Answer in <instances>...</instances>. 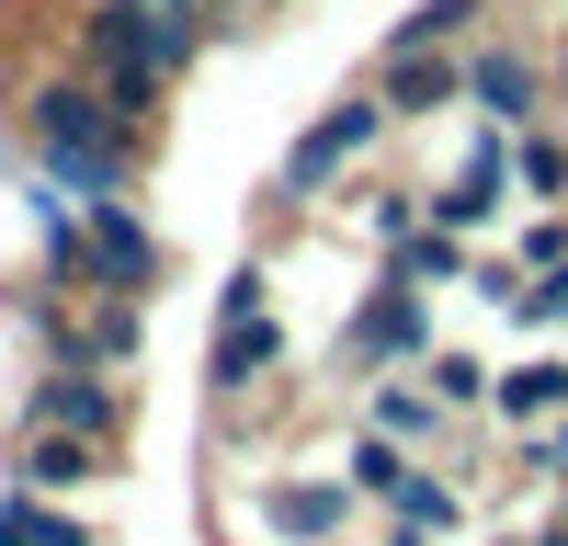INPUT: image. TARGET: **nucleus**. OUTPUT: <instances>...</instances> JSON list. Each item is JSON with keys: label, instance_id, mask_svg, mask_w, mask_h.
Listing matches in <instances>:
<instances>
[{"label": "nucleus", "instance_id": "f257e3e1", "mask_svg": "<svg viewBox=\"0 0 568 546\" xmlns=\"http://www.w3.org/2000/svg\"><path fill=\"white\" fill-rule=\"evenodd\" d=\"M12 125H23V171L58 182L69 205H91V194H136V171H149V149H160V136L125 125L80 69H34L23 103H12Z\"/></svg>", "mask_w": 568, "mask_h": 546}, {"label": "nucleus", "instance_id": "f03ea898", "mask_svg": "<svg viewBox=\"0 0 568 546\" xmlns=\"http://www.w3.org/2000/svg\"><path fill=\"white\" fill-rule=\"evenodd\" d=\"M205 46H216V23H194V12H160V0H80V23H69V69L103 91L125 125L160 136L171 80L194 69Z\"/></svg>", "mask_w": 568, "mask_h": 546}, {"label": "nucleus", "instance_id": "7ed1b4c3", "mask_svg": "<svg viewBox=\"0 0 568 546\" xmlns=\"http://www.w3.org/2000/svg\"><path fill=\"white\" fill-rule=\"evenodd\" d=\"M387 136H398V114L375 103V80L342 91V103H329V114L296 136V149L273 160V216H318V205H342V182H353L375 149H387Z\"/></svg>", "mask_w": 568, "mask_h": 546}, {"label": "nucleus", "instance_id": "20e7f679", "mask_svg": "<svg viewBox=\"0 0 568 546\" xmlns=\"http://www.w3.org/2000/svg\"><path fill=\"white\" fill-rule=\"evenodd\" d=\"M557 114V69H546V46L524 23H489L478 46H466V125H489V136H524Z\"/></svg>", "mask_w": 568, "mask_h": 546}, {"label": "nucleus", "instance_id": "39448f33", "mask_svg": "<svg viewBox=\"0 0 568 546\" xmlns=\"http://www.w3.org/2000/svg\"><path fill=\"white\" fill-rule=\"evenodd\" d=\"M420 353H433V285H409V273L375 262L364 296H353V318H342V376L353 387L364 376H409Z\"/></svg>", "mask_w": 568, "mask_h": 546}, {"label": "nucleus", "instance_id": "423d86ee", "mask_svg": "<svg viewBox=\"0 0 568 546\" xmlns=\"http://www.w3.org/2000/svg\"><path fill=\"white\" fill-rule=\"evenodd\" d=\"M136 422V376H91V364H45L12 398V433H80V444H125Z\"/></svg>", "mask_w": 568, "mask_h": 546}, {"label": "nucleus", "instance_id": "0eeeda50", "mask_svg": "<svg viewBox=\"0 0 568 546\" xmlns=\"http://www.w3.org/2000/svg\"><path fill=\"white\" fill-rule=\"evenodd\" d=\"M45 364H91V376H136V353H149V296H69L58 318L34 331Z\"/></svg>", "mask_w": 568, "mask_h": 546}, {"label": "nucleus", "instance_id": "6e6552de", "mask_svg": "<svg viewBox=\"0 0 568 546\" xmlns=\"http://www.w3.org/2000/svg\"><path fill=\"white\" fill-rule=\"evenodd\" d=\"M80 262H91L103 296H160V273H171V251H160V228H149L136 194H91L80 205Z\"/></svg>", "mask_w": 568, "mask_h": 546}, {"label": "nucleus", "instance_id": "1a4fd4ad", "mask_svg": "<svg viewBox=\"0 0 568 546\" xmlns=\"http://www.w3.org/2000/svg\"><path fill=\"white\" fill-rule=\"evenodd\" d=\"M420 216H433V228H455V240H489V228L511 216V136H466V160L455 171H433V182H420Z\"/></svg>", "mask_w": 568, "mask_h": 546}, {"label": "nucleus", "instance_id": "9d476101", "mask_svg": "<svg viewBox=\"0 0 568 546\" xmlns=\"http://www.w3.org/2000/svg\"><path fill=\"white\" fill-rule=\"evenodd\" d=\"M273 376H284V318L273 307H227L216 342H205V398L216 410H262Z\"/></svg>", "mask_w": 568, "mask_h": 546}, {"label": "nucleus", "instance_id": "9b49d317", "mask_svg": "<svg viewBox=\"0 0 568 546\" xmlns=\"http://www.w3.org/2000/svg\"><path fill=\"white\" fill-rule=\"evenodd\" d=\"M466 513H478V501H466V478L444 467V455H409V467H398V489L375 501L387 546H444V535H466Z\"/></svg>", "mask_w": 568, "mask_h": 546}, {"label": "nucleus", "instance_id": "f8f14e48", "mask_svg": "<svg viewBox=\"0 0 568 546\" xmlns=\"http://www.w3.org/2000/svg\"><path fill=\"white\" fill-rule=\"evenodd\" d=\"M364 513L353 501V478H307V467H262V535L273 546H329Z\"/></svg>", "mask_w": 568, "mask_h": 546}, {"label": "nucleus", "instance_id": "ddd939ff", "mask_svg": "<svg viewBox=\"0 0 568 546\" xmlns=\"http://www.w3.org/2000/svg\"><path fill=\"white\" fill-rule=\"evenodd\" d=\"M375 103H387L398 125L466 103V46H375Z\"/></svg>", "mask_w": 568, "mask_h": 546}, {"label": "nucleus", "instance_id": "4468645a", "mask_svg": "<svg viewBox=\"0 0 568 546\" xmlns=\"http://www.w3.org/2000/svg\"><path fill=\"white\" fill-rule=\"evenodd\" d=\"M364 422L387 433V444H409V455H455L466 433H478V422H455L420 376H364Z\"/></svg>", "mask_w": 568, "mask_h": 546}, {"label": "nucleus", "instance_id": "2eb2a0df", "mask_svg": "<svg viewBox=\"0 0 568 546\" xmlns=\"http://www.w3.org/2000/svg\"><path fill=\"white\" fill-rule=\"evenodd\" d=\"M0 478L34 489V501H80V489L114 478V444H80V433H12V467H0Z\"/></svg>", "mask_w": 568, "mask_h": 546}, {"label": "nucleus", "instance_id": "dca6fc26", "mask_svg": "<svg viewBox=\"0 0 568 546\" xmlns=\"http://www.w3.org/2000/svg\"><path fill=\"white\" fill-rule=\"evenodd\" d=\"M568 410V353H524V364H489V433H546Z\"/></svg>", "mask_w": 568, "mask_h": 546}, {"label": "nucleus", "instance_id": "f3484780", "mask_svg": "<svg viewBox=\"0 0 568 546\" xmlns=\"http://www.w3.org/2000/svg\"><path fill=\"white\" fill-rule=\"evenodd\" d=\"M511 205H568V114L511 136Z\"/></svg>", "mask_w": 568, "mask_h": 546}, {"label": "nucleus", "instance_id": "a211bd4d", "mask_svg": "<svg viewBox=\"0 0 568 546\" xmlns=\"http://www.w3.org/2000/svg\"><path fill=\"white\" fill-rule=\"evenodd\" d=\"M342 228H353V251H398L409 228H420V182H353Z\"/></svg>", "mask_w": 568, "mask_h": 546}, {"label": "nucleus", "instance_id": "6ab92c4d", "mask_svg": "<svg viewBox=\"0 0 568 546\" xmlns=\"http://www.w3.org/2000/svg\"><path fill=\"white\" fill-rule=\"evenodd\" d=\"M409 376L433 387V398L455 410V422H489V353H455V342H433V353L409 364Z\"/></svg>", "mask_w": 568, "mask_h": 546}, {"label": "nucleus", "instance_id": "aec40b11", "mask_svg": "<svg viewBox=\"0 0 568 546\" xmlns=\"http://www.w3.org/2000/svg\"><path fill=\"white\" fill-rule=\"evenodd\" d=\"M375 262H387V273H409V285H466L478 240H455V228H433V216H420L409 240H398V251H375Z\"/></svg>", "mask_w": 568, "mask_h": 546}, {"label": "nucleus", "instance_id": "412c9836", "mask_svg": "<svg viewBox=\"0 0 568 546\" xmlns=\"http://www.w3.org/2000/svg\"><path fill=\"white\" fill-rule=\"evenodd\" d=\"M0 546H91V524L69 513V501H34V489H12V501H0Z\"/></svg>", "mask_w": 568, "mask_h": 546}, {"label": "nucleus", "instance_id": "4be33fe9", "mask_svg": "<svg viewBox=\"0 0 568 546\" xmlns=\"http://www.w3.org/2000/svg\"><path fill=\"white\" fill-rule=\"evenodd\" d=\"M489 34V0H420V12H398L387 46H478Z\"/></svg>", "mask_w": 568, "mask_h": 546}, {"label": "nucleus", "instance_id": "5701e85b", "mask_svg": "<svg viewBox=\"0 0 568 546\" xmlns=\"http://www.w3.org/2000/svg\"><path fill=\"white\" fill-rule=\"evenodd\" d=\"M500 318H511V331H535V342H557V331H568V262H557V273H524Z\"/></svg>", "mask_w": 568, "mask_h": 546}, {"label": "nucleus", "instance_id": "b1692460", "mask_svg": "<svg viewBox=\"0 0 568 546\" xmlns=\"http://www.w3.org/2000/svg\"><path fill=\"white\" fill-rule=\"evenodd\" d=\"M500 251H511V262H524V273H557V262H568V205H535V216H524V228H511V240H500Z\"/></svg>", "mask_w": 568, "mask_h": 546}, {"label": "nucleus", "instance_id": "393cba45", "mask_svg": "<svg viewBox=\"0 0 568 546\" xmlns=\"http://www.w3.org/2000/svg\"><path fill=\"white\" fill-rule=\"evenodd\" d=\"M524 467L546 478V501H568V410H557L546 433H524Z\"/></svg>", "mask_w": 568, "mask_h": 546}, {"label": "nucleus", "instance_id": "a878e982", "mask_svg": "<svg viewBox=\"0 0 568 546\" xmlns=\"http://www.w3.org/2000/svg\"><path fill=\"white\" fill-rule=\"evenodd\" d=\"M273 12H284V0H216V34L227 23H273Z\"/></svg>", "mask_w": 568, "mask_h": 546}, {"label": "nucleus", "instance_id": "bb28decb", "mask_svg": "<svg viewBox=\"0 0 568 546\" xmlns=\"http://www.w3.org/2000/svg\"><path fill=\"white\" fill-rule=\"evenodd\" d=\"M524 546H568V513H557V501H546V524H535Z\"/></svg>", "mask_w": 568, "mask_h": 546}, {"label": "nucleus", "instance_id": "cd10ccee", "mask_svg": "<svg viewBox=\"0 0 568 546\" xmlns=\"http://www.w3.org/2000/svg\"><path fill=\"white\" fill-rule=\"evenodd\" d=\"M557 513H568V501H557Z\"/></svg>", "mask_w": 568, "mask_h": 546}]
</instances>
